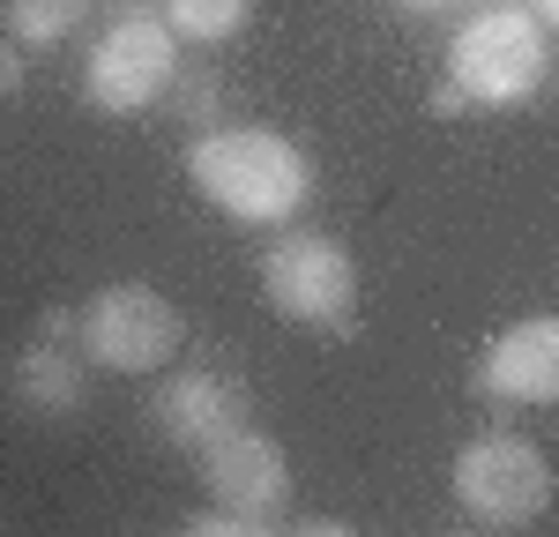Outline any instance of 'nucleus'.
I'll list each match as a JSON object with an SVG mask.
<instances>
[{"label":"nucleus","mask_w":559,"mask_h":537,"mask_svg":"<svg viewBox=\"0 0 559 537\" xmlns=\"http://www.w3.org/2000/svg\"><path fill=\"white\" fill-rule=\"evenodd\" d=\"M187 179L194 194L224 210L231 224H284L313 194V165L292 134L276 128H210L187 142Z\"/></svg>","instance_id":"nucleus-1"},{"label":"nucleus","mask_w":559,"mask_h":537,"mask_svg":"<svg viewBox=\"0 0 559 537\" xmlns=\"http://www.w3.org/2000/svg\"><path fill=\"white\" fill-rule=\"evenodd\" d=\"M552 68V45H545V23L537 8L522 0H500V8H477L471 23L448 45V83L432 90L440 112L471 105V112H508V105H530L537 83Z\"/></svg>","instance_id":"nucleus-2"},{"label":"nucleus","mask_w":559,"mask_h":537,"mask_svg":"<svg viewBox=\"0 0 559 537\" xmlns=\"http://www.w3.org/2000/svg\"><path fill=\"white\" fill-rule=\"evenodd\" d=\"M261 299H269V313H284L299 329L350 336V321H358V262H350L344 239L284 224L269 239V254H261Z\"/></svg>","instance_id":"nucleus-3"},{"label":"nucleus","mask_w":559,"mask_h":537,"mask_svg":"<svg viewBox=\"0 0 559 537\" xmlns=\"http://www.w3.org/2000/svg\"><path fill=\"white\" fill-rule=\"evenodd\" d=\"M455 508L477 530H530L552 508V463L522 433H477L455 455Z\"/></svg>","instance_id":"nucleus-4"},{"label":"nucleus","mask_w":559,"mask_h":537,"mask_svg":"<svg viewBox=\"0 0 559 537\" xmlns=\"http://www.w3.org/2000/svg\"><path fill=\"white\" fill-rule=\"evenodd\" d=\"M75 344L105 373H157L187 344V321L150 284H105V291H90L75 307Z\"/></svg>","instance_id":"nucleus-5"},{"label":"nucleus","mask_w":559,"mask_h":537,"mask_svg":"<svg viewBox=\"0 0 559 537\" xmlns=\"http://www.w3.org/2000/svg\"><path fill=\"white\" fill-rule=\"evenodd\" d=\"M179 75V38L165 15H105V38L83 60V97L97 112H142Z\"/></svg>","instance_id":"nucleus-6"},{"label":"nucleus","mask_w":559,"mask_h":537,"mask_svg":"<svg viewBox=\"0 0 559 537\" xmlns=\"http://www.w3.org/2000/svg\"><path fill=\"white\" fill-rule=\"evenodd\" d=\"M202 486H210L216 508H239V515H261L284 530V508H292V455L284 441H269L254 418L239 433H224L216 448H202Z\"/></svg>","instance_id":"nucleus-7"},{"label":"nucleus","mask_w":559,"mask_h":537,"mask_svg":"<svg viewBox=\"0 0 559 537\" xmlns=\"http://www.w3.org/2000/svg\"><path fill=\"white\" fill-rule=\"evenodd\" d=\"M150 426L173 448L202 455V448H216L224 433L247 426V389L231 373H216V366H179V373H165V389L150 396Z\"/></svg>","instance_id":"nucleus-8"},{"label":"nucleus","mask_w":559,"mask_h":537,"mask_svg":"<svg viewBox=\"0 0 559 537\" xmlns=\"http://www.w3.org/2000/svg\"><path fill=\"white\" fill-rule=\"evenodd\" d=\"M485 403H559V313H522L477 351Z\"/></svg>","instance_id":"nucleus-9"},{"label":"nucleus","mask_w":559,"mask_h":537,"mask_svg":"<svg viewBox=\"0 0 559 537\" xmlns=\"http://www.w3.org/2000/svg\"><path fill=\"white\" fill-rule=\"evenodd\" d=\"M8 396L23 403L31 418H75V410L90 403V358H83V344H68V336L38 329V336L15 351V366H8Z\"/></svg>","instance_id":"nucleus-10"},{"label":"nucleus","mask_w":559,"mask_h":537,"mask_svg":"<svg viewBox=\"0 0 559 537\" xmlns=\"http://www.w3.org/2000/svg\"><path fill=\"white\" fill-rule=\"evenodd\" d=\"M97 0H0V31L23 45V52H52L60 38H75L90 23Z\"/></svg>","instance_id":"nucleus-11"},{"label":"nucleus","mask_w":559,"mask_h":537,"mask_svg":"<svg viewBox=\"0 0 559 537\" xmlns=\"http://www.w3.org/2000/svg\"><path fill=\"white\" fill-rule=\"evenodd\" d=\"M247 15H254V0H165L173 38H194V45L239 38V31H247Z\"/></svg>","instance_id":"nucleus-12"},{"label":"nucleus","mask_w":559,"mask_h":537,"mask_svg":"<svg viewBox=\"0 0 559 537\" xmlns=\"http://www.w3.org/2000/svg\"><path fill=\"white\" fill-rule=\"evenodd\" d=\"M173 90H179V112L194 120V134L224 128V83H216L210 68H179V75H173Z\"/></svg>","instance_id":"nucleus-13"},{"label":"nucleus","mask_w":559,"mask_h":537,"mask_svg":"<svg viewBox=\"0 0 559 537\" xmlns=\"http://www.w3.org/2000/svg\"><path fill=\"white\" fill-rule=\"evenodd\" d=\"M187 530H194V537H261V530H276V523H261V515H239V508H216V515H194Z\"/></svg>","instance_id":"nucleus-14"},{"label":"nucleus","mask_w":559,"mask_h":537,"mask_svg":"<svg viewBox=\"0 0 559 537\" xmlns=\"http://www.w3.org/2000/svg\"><path fill=\"white\" fill-rule=\"evenodd\" d=\"M15 90H23V45H15L8 31H0V105H8Z\"/></svg>","instance_id":"nucleus-15"},{"label":"nucleus","mask_w":559,"mask_h":537,"mask_svg":"<svg viewBox=\"0 0 559 537\" xmlns=\"http://www.w3.org/2000/svg\"><path fill=\"white\" fill-rule=\"evenodd\" d=\"M105 15H165V0H105Z\"/></svg>","instance_id":"nucleus-16"},{"label":"nucleus","mask_w":559,"mask_h":537,"mask_svg":"<svg viewBox=\"0 0 559 537\" xmlns=\"http://www.w3.org/2000/svg\"><path fill=\"white\" fill-rule=\"evenodd\" d=\"M530 8H537V23H545V31H559V0H530Z\"/></svg>","instance_id":"nucleus-17"},{"label":"nucleus","mask_w":559,"mask_h":537,"mask_svg":"<svg viewBox=\"0 0 559 537\" xmlns=\"http://www.w3.org/2000/svg\"><path fill=\"white\" fill-rule=\"evenodd\" d=\"M395 8H418V15H432V8H448V0H395Z\"/></svg>","instance_id":"nucleus-18"}]
</instances>
